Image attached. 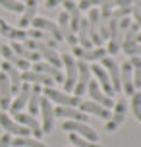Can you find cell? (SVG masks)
Listing matches in <instances>:
<instances>
[{
    "label": "cell",
    "mask_w": 141,
    "mask_h": 147,
    "mask_svg": "<svg viewBox=\"0 0 141 147\" xmlns=\"http://www.w3.org/2000/svg\"><path fill=\"white\" fill-rule=\"evenodd\" d=\"M43 93L48 101H54V103H58V107H77V105L81 103V99L75 95H68L64 91H58V89L54 87H45L43 89Z\"/></svg>",
    "instance_id": "4"
},
{
    "label": "cell",
    "mask_w": 141,
    "mask_h": 147,
    "mask_svg": "<svg viewBox=\"0 0 141 147\" xmlns=\"http://www.w3.org/2000/svg\"><path fill=\"white\" fill-rule=\"evenodd\" d=\"M132 112H134V116L141 122V93L139 91H135L134 95H132Z\"/></svg>",
    "instance_id": "32"
},
{
    "label": "cell",
    "mask_w": 141,
    "mask_h": 147,
    "mask_svg": "<svg viewBox=\"0 0 141 147\" xmlns=\"http://www.w3.org/2000/svg\"><path fill=\"white\" fill-rule=\"evenodd\" d=\"M0 35L8 37V39H12V41H25V39H27V31L19 29V27H12V25H8L4 20H0Z\"/></svg>",
    "instance_id": "26"
},
{
    "label": "cell",
    "mask_w": 141,
    "mask_h": 147,
    "mask_svg": "<svg viewBox=\"0 0 141 147\" xmlns=\"http://www.w3.org/2000/svg\"><path fill=\"white\" fill-rule=\"evenodd\" d=\"M39 110H41V114H43V126H41V130H43V134H50L52 126H54V109H52L50 101H48L46 97H41Z\"/></svg>",
    "instance_id": "10"
},
{
    "label": "cell",
    "mask_w": 141,
    "mask_h": 147,
    "mask_svg": "<svg viewBox=\"0 0 141 147\" xmlns=\"http://www.w3.org/2000/svg\"><path fill=\"white\" fill-rule=\"evenodd\" d=\"M10 145H12V138H10V134H4L0 138V147H10Z\"/></svg>",
    "instance_id": "36"
},
{
    "label": "cell",
    "mask_w": 141,
    "mask_h": 147,
    "mask_svg": "<svg viewBox=\"0 0 141 147\" xmlns=\"http://www.w3.org/2000/svg\"><path fill=\"white\" fill-rule=\"evenodd\" d=\"M132 74H134V87H141V56H132Z\"/></svg>",
    "instance_id": "29"
},
{
    "label": "cell",
    "mask_w": 141,
    "mask_h": 147,
    "mask_svg": "<svg viewBox=\"0 0 141 147\" xmlns=\"http://www.w3.org/2000/svg\"><path fill=\"white\" fill-rule=\"evenodd\" d=\"M39 2H43V0H27V2H25L21 18H19V22H17V27H19V29H25V27L33 22V18L37 14V4Z\"/></svg>",
    "instance_id": "23"
},
{
    "label": "cell",
    "mask_w": 141,
    "mask_h": 147,
    "mask_svg": "<svg viewBox=\"0 0 141 147\" xmlns=\"http://www.w3.org/2000/svg\"><path fill=\"white\" fill-rule=\"evenodd\" d=\"M137 54H141V45H139V49H137Z\"/></svg>",
    "instance_id": "39"
},
{
    "label": "cell",
    "mask_w": 141,
    "mask_h": 147,
    "mask_svg": "<svg viewBox=\"0 0 141 147\" xmlns=\"http://www.w3.org/2000/svg\"><path fill=\"white\" fill-rule=\"evenodd\" d=\"M0 68H2V72L8 76V80H10V85H12V95H17V91L21 87V78H19V70L15 66H12L10 62H0Z\"/></svg>",
    "instance_id": "15"
},
{
    "label": "cell",
    "mask_w": 141,
    "mask_h": 147,
    "mask_svg": "<svg viewBox=\"0 0 141 147\" xmlns=\"http://www.w3.org/2000/svg\"><path fill=\"white\" fill-rule=\"evenodd\" d=\"M8 47H10V49H12V51H14L15 54L19 56V58L27 60V62H29V60H31V62H39V58H41V56H39V52L25 49V47H23V45H19L17 41H14V43H12V45H8Z\"/></svg>",
    "instance_id": "27"
},
{
    "label": "cell",
    "mask_w": 141,
    "mask_h": 147,
    "mask_svg": "<svg viewBox=\"0 0 141 147\" xmlns=\"http://www.w3.org/2000/svg\"><path fill=\"white\" fill-rule=\"evenodd\" d=\"M87 91H89L91 99H93L97 105H101V107H104V109H110L112 107V99L106 95V93H103V89L99 87L97 81H89V83H87Z\"/></svg>",
    "instance_id": "16"
},
{
    "label": "cell",
    "mask_w": 141,
    "mask_h": 147,
    "mask_svg": "<svg viewBox=\"0 0 141 147\" xmlns=\"http://www.w3.org/2000/svg\"><path fill=\"white\" fill-rule=\"evenodd\" d=\"M139 27H141V25H139Z\"/></svg>",
    "instance_id": "40"
},
{
    "label": "cell",
    "mask_w": 141,
    "mask_h": 147,
    "mask_svg": "<svg viewBox=\"0 0 141 147\" xmlns=\"http://www.w3.org/2000/svg\"><path fill=\"white\" fill-rule=\"evenodd\" d=\"M103 4V0H81L79 2V10H91V8H97V6H101Z\"/></svg>",
    "instance_id": "35"
},
{
    "label": "cell",
    "mask_w": 141,
    "mask_h": 147,
    "mask_svg": "<svg viewBox=\"0 0 141 147\" xmlns=\"http://www.w3.org/2000/svg\"><path fill=\"white\" fill-rule=\"evenodd\" d=\"M64 0H45V6L50 10V8H54V6H58V4H62Z\"/></svg>",
    "instance_id": "37"
},
{
    "label": "cell",
    "mask_w": 141,
    "mask_h": 147,
    "mask_svg": "<svg viewBox=\"0 0 141 147\" xmlns=\"http://www.w3.org/2000/svg\"><path fill=\"white\" fill-rule=\"evenodd\" d=\"M31 23H33V29H41V31H45V33H48L56 43L62 41V33H60L58 25H56L54 22H48L46 18H33Z\"/></svg>",
    "instance_id": "11"
},
{
    "label": "cell",
    "mask_w": 141,
    "mask_h": 147,
    "mask_svg": "<svg viewBox=\"0 0 141 147\" xmlns=\"http://www.w3.org/2000/svg\"><path fill=\"white\" fill-rule=\"evenodd\" d=\"M62 64L66 66V78H64V89L68 91H74L75 83H77V62L74 60V56L70 52H64L62 56Z\"/></svg>",
    "instance_id": "3"
},
{
    "label": "cell",
    "mask_w": 141,
    "mask_h": 147,
    "mask_svg": "<svg viewBox=\"0 0 141 147\" xmlns=\"http://www.w3.org/2000/svg\"><path fill=\"white\" fill-rule=\"evenodd\" d=\"M79 109L83 112H87V114H95V116L103 118V120H110V110L97 105L95 101H83V103H79Z\"/></svg>",
    "instance_id": "25"
},
{
    "label": "cell",
    "mask_w": 141,
    "mask_h": 147,
    "mask_svg": "<svg viewBox=\"0 0 141 147\" xmlns=\"http://www.w3.org/2000/svg\"><path fill=\"white\" fill-rule=\"evenodd\" d=\"M72 56H75V58L83 60V62H97V60H103L108 52H106V49H103V47H93V49H81L79 45L77 47H72V52H70Z\"/></svg>",
    "instance_id": "5"
},
{
    "label": "cell",
    "mask_w": 141,
    "mask_h": 147,
    "mask_svg": "<svg viewBox=\"0 0 141 147\" xmlns=\"http://www.w3.org/2000/svg\"><path fill=\"white\" fill-rule=\"evenodd\" d=\"M132 14L135 18V23L141 25V0H132Z\"/></svg>",
    "instance_id": "34"
},
{
    "label": "cell",
    "mask_w": 141,
    "mask_h": 147,
    "mask_svg": "<svg viewBox=\"0 0 141 147\" xmlns=\"http://www.w3.org/2000/svg\"><path fill=\"white\" fill-rule=\"evenodd\" d=\"M122 37H124V33L120 31L118 22H116V20H110V22H108V49H106L108 54L114 56V54L120 51V47H122Z\"/></svg>",
    "instance_id": "8"
},
{
    "label": "cell",
    "mask_w": 141,
    "mask_h": 147,
    "mask_svg": "<svg viewBox=\"0 0 141 147\" xmlns=\"http://www.w3.org/2000/svg\"><path fill=\"white\" fill-rule=\"evenodd\" d=\"M103 68H106L108 70V78H110V85H112V91L114 93H118L120 89H122V85H120V64L114 60V56H104L103 60Z\"/></svg>",
    "instance_id": "7"
},
{
    "label": "cell",
    "mask_w": 141,
    "mask_h": 147,
    "mask_svg": "<svg viewBox=\"0 0 141 147\" xmlns=\"http://www.w3.org/2000/svg\"><path fill=\"white\" fill-rule=\"evenodd\" d=\"M120 85H122V89H124L130 97L135 93L134 74H132V64H130V60H128V62H124V64L120 66Z\"/></svg>",
    "instance_id": "13"
},
{
    "label": "cell",
    "mask_w": 141,
    "mask_h": 147,
    "mask_svg": "<svg viewBox=\"0 0 141 147\" xmlns=\"http://www.w3.org/2000/svg\"><path fill=\"white\" fill-rule=\"evenodd\" d=\"M14 116H15V122H17V124H21V126H25L27 130H31V134L35 136V140H39V138L43 136V130H41L39 122L35 120V116L23 114V112H17V114H14Z\"/></svg>",
    "instance_id": "19"
},
{
    "label": "cell",
    "mask_w": 141,
    "mask_h": 147,
    "mask_svg": "<svg viewBox=\"0 0 141 147\" xmlns=\"http://www.w3.org/2000/svg\"><path fill=\"white\" fill-rule=\"evenodd\" d=\"M137 43H141V31L137 33Z\"/></svg>",
    "instance_id": "38"
},
{
    "label": "cell",
    "mask_w": 141,
    "mask_h": 147,
    "mask_svg": "<svg viewBox=\"0 0 141 147\" xmlns=\"http://www.w3.org/2000/svg\"><path fill=\"white\" fill-rule=\"evenodd\" d=\"M41 93H43V87H41V85H37V83H33V87H31V95H29V101H27V105H29V114H31V116L39 112V103H41V97H43Z\"/></svg>",
    "instance_id": "28"
},
{
    "label": "cell",
    "mask_w": 141,
    "mask_h": 147,
    "mask_svg": "<svg viewBox=\"0 0 141 147\" xmlns=\"http://www.w3.org/2000/svg\"><path fill=\"white\" fill-rule=\"evenodd\" d=\"M91 81V66L87 62L79 60L77 62V83L74 87L75 97H83V93L87 91V83Z\"/></svg>",
    "instance_id": "6"
},
{
    "label": "cell",
    "mask_w": 141,
    "mask_h": 147,
    "mask_svg": "<svg viewBox=\"0 0 141 147\" xmlns=\"http://www.w3.org/2000/svg\"><path fill=\"white\" fill-rule=\"evenodd\" d=\"M0 126H2L8 134H14L17 138H29V134H31V130H27V128L21 126V124H17L15 120H12L10 114H6V112H0Z\"/></svg>",
    "instance_id": "9"
},
{
    "label": "cell",
    "mask_w": 141,
    "mask_h": 147,
    "mask_svg": "<svg viewBox=\"0 0 141 147\" xmlns=\"http://www.w3.org/2000/svg\"><path fill=\"white\" fill-rule=\"evenodd\" d=\"M0 6L10 10V12H17V14H21L23 8H25L19 0H0Z\"/></svg>",
    "instance_id": "31"
},
{
    "label": "cell",
    "mask_w": 141,
    "mask_h": 147,
    "mask_svg": "<svg viewBox=\"0 0 141 147\" xmlns=\"http://www.w3.org/2000/svg\"><path fill=\"white\" fill-rule=\"evenodd\" d=\"M12 103V85L4 72H0V109H10Z\"/></svg>",
    "instance_id": "22"
},
{
    "label": "cell",
    "mask_w": 141,
    "mask_h": 147,
    "mask_svg": "<svg viewBox=\"0 0 141 147\" xmlns=\"http://www.w3.org/2000/svg\"><path fill=\"white\" fill-rule=\"evenodd\" d=\"M19 78H21L23 83H37V85H41V87H52V83H54L48 76L39 74V72H33V70H25V72H21Z\"/></svg>",
    "instance_id": "17"
},
{
    "label": "cell",
    "mask_w": 141,
    "mask_h": 147,
    "mask_svg": "<svg viewBox=\"0 0 141 147\" xmlns=\"http://www.w3.org/2000/svg\"><path fill=\"white\" fill-rule=\"evenodd\" d=\"M33 72L45 74V76H48V78H50L52 81H56V83H62V81H64V74L60 72V68L50 66L48 62H35V66H33Z\"/></svg>",
    "instance_id": "21"
},
{
    "label": "cell",
    "mask_w": 141,
    "mask_h": 147,
    "mask_svg": "<svg viewBox=\"0 0 141 147\" xmlns=\"http://www.w3.org/2000/svg\"><path fill=\"white\" fill-rule=\"evenodd\" d=\"M91 74L95 76L97 80L95 81H99V87L101 89H104V93L110 97V95H114V91H112V85H110V78H108V74H106V70H104L103 66H99V64H93L91 66Z\"/></svg>",
    "instance_id": "18"
},
{
    "label": "cell",
    "mask_w": 141,
    "mask_h": 147,
    "mask_svg": "<svg viewBox=\"0 0 141 147\" xmlns=\"http://www.w3.org/2000/svg\"><path fill=\"white\" fill-rule=\"evenodd\" d=\"M12 145H15V147H46L43 141L31 140V138H15L12 141Z\"/></svg>",
    "instance_id": "30"
},
{
    "label": "cell",
    "mask_w": 141,
    "mask_h": 147,
    "mask_svg": "<svg viewBox=\"0 0 141 147\" xmlns=\"http://www.w3.org/2000/svg\"><path fill=\"white\" fill-rule=\"evenodd\" d=\"M70 143H74L75 147H101L93 141H87L85 138H79L77 134H70Z\"/></svg>",
    "instance_id": "33"
},
{
    "label": "cell",
    "mask_w": 141,
    "mask_h": 147,
    "mask_svg": "<svg viewBox=\"0 0 141 147\" xmlns=\"http://www.w3.org/2000/svg\"><path fill=\"white\" fill-rule=\"evenodd\" d=\"M29 95H31V85H29V83H21V87H19V91H17V97L10 103V109H8V110H10V114H17V112L27 105Z\"/></svg>",
    "instance_id": "14"
},
{
    "label": "cell",
    "mask_w": 141,
    "mask_h": 147,
    "mask_svg": "<svg viewBox=\"0 0 141 147\" xmlns=\"http://www.w3.org/2000/svg\"><path fill=\"white\" fill-rule=\"evenodd\" d=\"M0 54H2L4 60L10 62L12 66L19 68V70H23V72H25V70H29V62H27V60H23V58H19V56H17V54H15L8 45H0Z\"/></svg>",
    "instance_id": "20"
},
{
    "label": "cell",
    "mask_w": 141,
    "mask_h": 147,
    "mask_svg": "<svg viewBox=\"0 0 141 147\" xmlns=\"http://www.w3.org/2000/svg\"><path fill=\"white\" fill-rule=\"evenodd\" d=\"M137 33H139V25L137 23H130V27L124 31V37H122V51L126 52L128 56L132 58V56H139L137 54V49H139V45H137Z\"/></svg>",
    "instance_id": "1"
},
{
    "label": "cell",
    "mask_w": 141,
    "mask_h": 147,
    "mask_svg": "<svg viewBox=\"0 0 141 147\" xmlns=\"http://www.w3.org/2000/svg\"><path fill=\"white\" fill-rule=\"evenodd\" d=\"M54 116L66 118V120H75V122H87V114H81V110H75V107H56Z\"/></svg>",
    "instance_id": "24"
},
{
    "label": "cell",
    "mask_w": 141,
    "mask_h": 147,
    "mask_svg": "<svg viewBox=\"0 0 141 147\" xmlns=\"http://www.w3.org/2000/svg\"><path fill=\"white\" fill-rule=\"evenodd\" d=\"M62 130H66V132H70V134H77L79 138H85L87 141H93V143H97V141H99V134H97L93 128H89L85 122L66 120V122H64V126H62Z\"/></svg>",
    "instance_id": "2"
},
{
    "label": "cell",
    "mask_w": 141,
    "mask_h": 147,
    "mask_svg": "<svg viewBox=\"0 0 141 147\" xmlns=\"http://www.w3.org/2000/svg\"><path fill=\"white\" fill-rule=\"evenodd\" d=\"M126 110H128L126 101L120 99L118 103L114 105V112L110 114V120H106V130H108V132H114V130L124 122V118H126Z\"/></svg>",
    "instance_id": "12"
}]
</instances>
